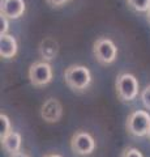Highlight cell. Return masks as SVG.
<instances>
[{
  "mask_svg": "<svg viewBox=\"0 0 150 157\" xmlns=\"http://www.w3.org/2000/svg\"><path fill=\"white\" fill-rule=\"evenodd\" d=\"M148 137L150 139V128H149V132H148Z\"/></svg>",
  "mask_w": 150,
  "mask_h": 157,
  "instance_id": "21",
  "label": "cell"
},
{
  "mask_svg": "<svg viewBox=\"0 0 150 157\" xmlns=\"http://www.w3.org/2000/svg\"><path fill=\"white\" fill-rule=\"evenodd\" d=\"M138 81L132 73L123 72L116 77V92L122 101H132L138 94Z\"/></svg>",
  "mask_w": 150,
  "mask_h": 157,
  "instance_id": "2",
  "label": "cell"
},
{
  "mask_svg": "<svg viewBox=\"0 0 150 157\" xmlns=\"http://www.w3.org/2000/svg\"><path fill=\"white\" fill-rule=\"evenodd\" d=\"M71 148L73 153L79 156H89L95 149V141L93 136L85 131H79L72 136L71 139Z\"/></svg>",
  "mask_w": 150,
  "mask_h": 157,
  "instance_id": "6",
  "label": "cell"
},
{
  "mask_svg": "<svg viewBox=\"0 0 150 157\" xmlns=\"http://www.w3.org/2000/svg\"><path fill=\"white\" fill-rule=\"evenodd\" d=\"M93 52L95 59L101 64H111L118 56V47L111 39L101 37L94 42Z\"/></svg>",
  "mask_w": 150,
  "mask_h": 157,
  "instance_id": "4",
  "label": "cell"
},
{
  "mask_svg": "<svg viewBox=\"0 0 150 157\" xmlns=\"http://www.w3.org/2000/svg\"><path fill=\"white\" fill-rule=\"evenodd\" d=\"M2 147L9 155L20 152V149H21V135L16 131L9 132L7 136L2 137Z\"/></svg>",
  "mask_w": 150,
  "mask_h": 157,
  "instance_id": "10",
  "label": "cell"
},
{
  "mask_svg": "<svg viewBox=\"0 0 150 157\" xmlns=\"http://www.w3.org/2000/svg\"><path fill=\"white\" fill-rule=\"evenodd\" d=\"M146 13H148V20H149V21H150V8H149V11H148Z\"/></svg>",
  "mask_w": 150,
  "mask_h": 157,
  "instance_id": "20",
  "label": "cell"
},
{
  "mask_svg": "<svg viewBox=\"0 0 150 157\" xmlns=\"http://www.w3.org/2000/svg\"><path fill=\"white\" fill-rule=\"evenodd\" d=\"M9 157H30V156L26 155L25 152H21V151H20V152H17V153H13V155H11Z\"/></svg>",
  "mask_w": 150,
  "mask_h": 157,
  "instance_id": "18",
  "label": "cell"
},
{
  "mask_svg": "<svg viewBox=\"0 0 150 157\" xmlns=\"http://www.w3.org/2000/svg\"><path fill=\"white\" fill-rule=\"evenodd\" d=\"M18 50L16 38L11 34L0 36V55L4 59H12L16 56Z\"/></svg>",
  "mask_w": 150,
  "mask_h": 157,
  "instance_id": "9",
  "label": "cell"
},
{
  "mask_svg": "<svg viewBox=\"0 0 150 157\" xmlns=\"http://www.w3.org/2000/svg\"><path fill=\"white\" fill-rule=\"evenodd\" d=\"M150 128V114L145 110H136L127 118V131L133 136H148Z\"/></svg>",
  "mask_w": 150,
  "mask_h": 157,
  "instance_id": "3",
  "label": "cell"
},
{
  "mask_svg": "<svg viewBox=\"0 0 150 157\" xmlns=\"http://www.w3.org/2000/svg\"><path fill=\"white\" fill-rule=\"evenodd\" d=\"M8 30V17H5L4 14H0V36L7 34Z\"/></svg>",
  "mask_w": 150,
  "mask_h": 157,
  "instance_id": "16",
  "label": "cell"
},
{
  "mask_svg": "<svg viewBox=\"0 0 150 157\" xmlns=\"http://www.w3.org/2000/svg\"><path fill=\"white\" fill-rule=\"evenodd\" d=\"M48 6H51V7H63V6H65L67 3L69 2V0H46Z\"/></svg>",
  "mask_w": 150,
  "mask_h": 157,
  "instance_id": "17",
  "label": "cell"
},
{
  "mask_svg": "<svg viewBox=\"0 0 150 157\" xmlns=\"http://www.w3.org/2000/svg\"><path fill=\"white\" fill-rule=\"evenodd\" d=\"M9 132H12L11 121L5 114H0V139L7 136Z\"/></svg>",
  "mask_w": 150,
  "mask_h": 157,
  "instance_id": "13",
  "label": "cell"
},
{
  "mask_svg": "<svg viewBox=\"0 0 150 157\" xmlns=\"http://www.w3.org/2000/svg\"><path fill=\"white\" fill-rule=\"evenodd\" d=\"M25 2L24 0H2L0 11L2 14L11 20L20 18L25 12Z\"/></svg>",
  "mask_w": 150,
  "mask_h": 157,
  "instance_id": "8",
  "label": "cell"
},
{
  "mask_svg": "<svg viewBox=\"0 0 150 157\" xmlns=\"http://www.w3.org/2000/svg\"><path fill=\"white\" fill-rule=\"evenodd\" d=\"M122 157H144V156H142V153L137 148L128 147V148L124 149V152L122 153Z\"/></svg>",
  "mask_w": 150,
  "mask_h": 157,
  "instance_id": "14",
  "label": "cell"
},
{
  "mask_svg": "<svg viewBox=\"0 0 150 157\" xmlns=\"http://www.w3.org/2000/svg\"><path fill=\"white\" fill-rule=\"evenodd\" d=\"M29 78L34 86H45L52 80V68L46 60L33 63L29 68Z\"/></svg>",
  "mask_w": 150,
  "mask_h": 157,
  "instance_id": "5",
  "label": "cell"
},
{
  "mask_svg": "<svg viewBox=\"0 0 150 157\" xmlns=\"http://www.w3.org/2000/svg\"><path fill=\"white\" fill-rule=\"evenodd\" d=\"M127 3L137 12H148L150 8V0H127Z\"/></svg>",
  "mask_w": 150,
  "mask_h": 157,
  "instance_id": "12",
  "label": "cell"
},
{
  "mask_svg": "<svg viewBox=\"0 0 150 157\" xmlns=\"http://www.w3.org/2000/svg\"><path fill=\"white\" fill-rule=\"evenodd\" d=\"M141 101H142L144 106L150 110V85H148L142 90V93H141Z\"/></svg>",
  "mask_w": 150,
  "mask_h": 157,
  "instance_id": "15",
  "label": "cell"
},
{
  "mask_svg": "<svg viewBox=\"0 0 150 157\" xmlns=\"http://www.w3.org/2000/svg\"><path fill=\"white\" fill-rule=\"evenodd\" d=\"M45 157H63V156L56 155V153H52V155H47V156H45Z\"/></svg>",
  "mask_w": 150,
  "mask_h": 157,
  "instance_id": "19",
  "label": "cell"
},
{
  "mask_svg": "<svg viewBox=\"0 0 150 157\" xmlns=\"http://www.w3.org/2000/svg\"><path fill=\"white\" fill-rule=\"evenodd\" d=\"M63 115V106L56 98H48L41 107V117L48 123H55Z\"/></svg>",
  "mask_w": 150,
  "mask_h": 157,
  "instance_id": "7",
  "label": "cell"
},
{
  "mask_svg": "<svg viewBox=\"0 0 150 157\" xmlns=\"http://www.w3.org/2000/svg\"><path fill=\"white\" fill-rule=\"evenodd\" d=\"M57 50H59V47H57L56 41H54V39H51V38L43 39L39 45V52L45 60L54 59L57 55Z\"/></svg>",
  "mask_w": 150,
  "mask_h": 157,
  "instance_id": "11",
  "label": "cell"
},
{
  "mask_svg": "<svg viewBox=\"0 0 150 157\" xmlns=\"http://www.w3.org/2000/svg\"><path fill=\"white\" fill-rule=\"evenodd\" d=\"M65 84L73 92H85L91 82V73L85 66H69L64 72Z\"/></svg>",
  "mask_w": 150,
  "mask_h": 157,
  "instance_id": "1",
  "label": "cell"
}]
</instances>
